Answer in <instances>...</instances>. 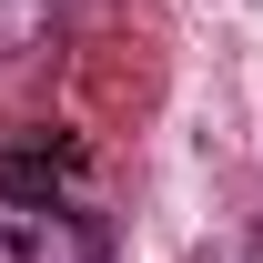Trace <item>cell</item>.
<instances>
[{
    "mask_svg": "<svg viewBox=\"0 0 263 263\" xmlns=\"http://www.w3.org/2000/svg\"><path fill=\"white\" fill-rule=\"evenodd\" d=\"M243 263H263V223H253V253H243Z\"/></svg>",
    "mask_w": 263,
    "mask_h": 263,
    "instance_id": "1",
    "label": "cell"
}]
</instances>
